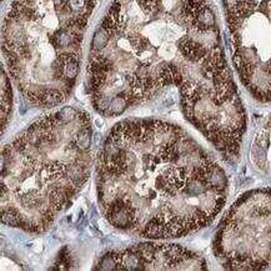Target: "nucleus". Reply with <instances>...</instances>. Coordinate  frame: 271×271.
Instances as JSON below:
<instances>
[{"label": "nucleus", "mask_w": 271, "mask_h": 271, "mask_svg": "<svg viewBox=\"0 0 271 271\" xmlns=\"http://www.w3.org/2000/svg\"><path fill=\"white\" fill-rule=\"evenodd\" d=\"M233 64L259 101H271V0H223Z\"/></svg>", "instance_id": "nucleus-6"}, {"label": "nucleus", "mask_w": 271, "mask_h": 271, "mask_svg": "<svg viewBox=\"0 0 271 271\" xmlns=\"http://www.w3.org/2000/svg\"><path fill=\"white\" fill-rule=\"evenodd\" d=\"M96 3L13 0L3 28V54L10 78L29 104L50 107L69 98Z\"/></svg>", "instance_id": "nucleus-4"}, {"label": "nucleus", "mask_w": 271, "mask_h": 271, "mask_svg": "<svg viewBox=\"0 0 271 271\" xmlns=\"http://www.w3.org/2000/svg\"><path fill=\"white\" fill-rule=\"evenodd\" d=\"M86 78L91 105L107 118L175 86L186 120L224 159H239L246 112L207 0H113Z\"/></svg>", "instance_id": "nucleus-1"}, {"label": "nucleus", "mask_w": 271, "mask_h": 271, "mask_svg": "<svg viewBox=\"0 0 271 271\" xmlns=\"http://www.w3.org/2000/svg\"><path fill=\"white\" fill-rule=\"evenodd\" d=\"M99 270H206L204 257L176 244H139L105 254Z\"/></svg>", "instance_id": "nucleus-7"}, {"label": "nucleus", "mask_w": 271, "mask_h": 271, "mask_svg": "<svg viewBox=\"0 0 271 271\" xmlns=\"http://www.w3.org/2000/svg\"><path fill=\"white\" fill-rule=\"evenodd\" d=\"M12 89H10L9 80H8L7 74H5V69L3 67L2 70V126L3 133H4L5 125H7L8 119L10 117V112H12Z\"/></svg>", "instance_id": "nucleus-9"}, {"label": "nucleus", "mask_w": 271, "mask_h": 271, "mask_svg": "<svg viewBox=\"0 0 271 271\" xmlns=\"http://www.w3.org/2000/svg\"><path fill=\"white\" fill-rule=\"evenodd\" d=\"M93 167L86 112L62 107L35 120L2 156V223L43 233L83 189Z\"/></svg>", "instance_id": "nucleus-3"}, {"label": "nucleus", "mask_w": 271, "mask_h": 271, "mask_svg": "<svg viewBox=\"0 0 271 271\" xmlns=\"http://www.w3.org/2000/svg\"><path fill=\"white\" fill-rule=\"evenodd\" d=\"M96 193L114 228L164 240L214 222L226 202L228 178L180 126L128 119L110 129L100 146Z\"/></svg>", "instance_id": "nucleus-2"}, {"label": "nucleus", "mask_w": 271, "mask_h": 271, "mask_svg": "<svg viewBox=\"0 0 271 271\" xmlns=\"http://www.w3.org/2000/svg\"><path fill=\"white\" fill-rule=\"evenodd\" d=\"M251 157L261 172L271 176V118L256 134L252 143Z\"/></svg>", "instance_id": "nucleus-8"}, {"label": "nucleus", "mask_w": 271, "mask_h": 271, "mask_svg": "<svg viewBox=\"0 0 271 271\" xmlns=\"http://www.w3.org/2000/svg\"><path fill=\"white\" fill-rule=\"evenodd\" d=\"M215 257L228 270L271 267V186L246 191L220 222Z\"/></svg>", "instance_id": "nucleus-5"}]
</instances>
